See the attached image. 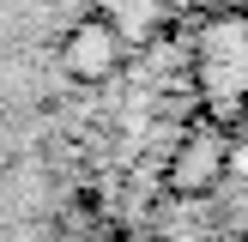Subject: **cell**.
Returning <instances> with one entry per match:
<instances>
[{
  "label": "cell",
  "instance_id": "obj_2",
  "mask_svg": "<svg viewBox=\"0 0 248 242\" xmlns=\"http://www.w3.org/2000/svg\"><path fill=\"white\" fill-rule=\"evenodd\" d=\"M230 139H236L230 127H218V121L200 115V121L176 139V151H170L164 188L176 194V200H206V194H218L224 176H230Z\"/></svg>",
  "mask_w": 248,
  "mask_h": 242
},
{
  "label": "cell",
  "instance_id": "obj_5",
  "mask_svg": "<svg viewBox=\"0 0 248 242\" xmlns=\"http://www.w3.org/2000/svg\"><path fill=\"white\" fill-rule=\"evenodd\" d=\"M224 6H230V12H248V0H224Z\"/></svg>",
  "mask_w": 248,
  "mask_h": 242
},
{
  "label": "cell",
  "instance_id": "obj_8",
  "mask_svg": "<svg viewBox=\"0 0 248 242\" xmlns=\"http://www.w3.org/2000/svg\"><path fill=\"white\" fill-rule=\"evenodd\" d=\"M242 242H248V236H242Z\"/></svg>",
  "mask_w": 248,
  "mask_h": 242
},
{
  "label": "cell",
  "instance_id": "obj_7",
  "mask_svg": "<svg viewBox=\"0 0 248 242\" xmlns=\"http://www.w3.org/2000/svg\"><path fill=\"white\" fill-rule=\"evenodd\" d=\"M152 242H170V236H152Z\"/></svg>",
  "mask_w": 248,
  "mask_h": 242
},
{
  "label": "cell",
  "instance_id": "obj_1",
  "mask_svg": "<svg viewBox=\"0 0 248 242\" xmlns=\"http://www.w3.org/2000/svg\"><path fill=\"white\" fill-rule=\"evenodd\" d=\"M188 79L200 97V115L236 133L248 115V12L206 6L188 36Z\"/></svg>",
  "mask_w": 248,
  "mask_h": 242
},
{
  "label": "cell",
  "instance_id": "obj_4",
  "mask_svg": "<svg viewBox=\"0 0 248 242\" xmlns=\"http://www.w3.org/2000/svg\"><path fill=\"white\" fill-rule=\"evenodd\" d=\"M152 6H164V12H206L212 0H152Z\"/></svg>",
  "mask_w": 248,
  "mask_h": 242
},
{
  "label": "cell",
  "instance_id": "obj_3",
  "mask_svg": "<svg viewBox=\"0 0 248 242\" xmlns=\"http://www.w3.org/2000/svg\"><path fill=\"white\" fill-rule=\"evenodd\" d=\"M127 67V36L109 12H85V18L67 24L61 36V73L73 85H109L115 73Z\"/></svg>",
  "mask_w": 248,
  "mask_h": 242
},
{
  "label": "cell",
  "instance_id": "obj_6",
  "mask_svg": "<svg viewBox=\"0 0 248 242\" xmlns=\"http://www.w3.org/2000/svg\"><path fill=\"white\" fill-rule=\"evenodd\" d=\"M236 133H248V115H242V127H236Z\"/></svg>",
  "mask_w": 248,
  "mask_h": 242
}]
</instances>
